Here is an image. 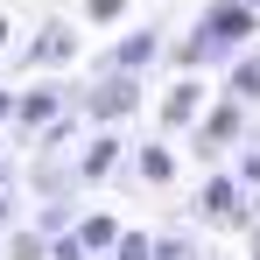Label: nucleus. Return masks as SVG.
<instances>
[{"instance_id":"nucleus-1","label":"nucleus","mask_w":260,"mask_h":260,"mask_svg":"<svg viewBox=\"0 0 260 260\" xmlns=\"http://www.w3.org/2000/svg\"><path fill=\"white\" fill-rule=\"evenodd\" d=\"M204 36L225 49V43H239V36H260V21H253V7H246V0H218L211 14H204Z\"/></svg>"},{"instance_id":"nucleus-2","label":"nucleus","mask_w":260,"mask_h":260,"mask_svg":"<svg viewBox=\"0 0 260 260\" xmlns=\"http://www.w3.org/2000/svg\"><path fill=\"white\" fill-rule=\"evenodd\" d=\"M127 106H134V85H127V78H113V85H99V99H91V113H99V120H120Z\"/></svg>"},{"instance_id":"nucleus-3","label":"nucleus","mask_w":260,"mask_h":260,"mask_svg":"<svg viewBox=\"0 0 260 260\" xmlns=\"http://www.w3.org/2000/svg\"><path fill=\"white\" fill-rule=\"evenodd\" d=\"M78 246H85V253H106V246H120V225H113V218H85V225H78Z\"/></svg>"},{"instance_id":"nucleus-4","label":"nucleus","mask_w":260,"mask_h":260,"mask_svg":"<svg viewBox=\"0 0 260 260\" xmlns=\"http://www.w3.org/2000/svg\"><path fill=\"white\" fill-rule=\"evenodd\" d=\"M197 106H204V91H197V85H183V91H169L162 120H169V127H183V120H197Z\"/></svg>"},{"instance_id":"nucleus-5","label":"nucleus","mask_w":260,"mask_h":260,"mask_svg":"<svg viewBox=\"0 0 260 260\" xmlns=\"http://www.w3.org/2000/svg\"><path fill=\"white\" fill-rule=\"evenodd\" d=\"M204 204H211L218 218H239V183H232V176H218L211 190H204Z\"/></svg>"},{"instance_id":"nucleus-6","label":"nucleus","mask_w":260,"mask_h":260,"mask_svg":"<svg viewBox=\"0 0 260 260\" xmlns=\"http://www.w3.org/2000/svg\"><path fill=\"white\" fill-rule=\"evenodd\" d=\"M113 162H120V141L106 134V141H91V155H85V169H78V176H85V183H91V176H106V169H113Z\"/></svg>"},{"instance_id":"nucleus-7","label":"nucleus","mask_w":260,"mask_h":260,"mask_svg":"<svg viewBox=\"0 0 260 260\" xmlns=\"http://www.w3.org/2000/svg\"><path fill=\"white\" fill-rule=\"evenodd\" d=\"M36 63H56V56H71V28H43V43L28 49Z\"/></svg>"},{"instance_id":"nucleus-8","label":"nucleus","mask_w":260,"mask_h":260,"mask_svg":"<svg viewBox=\"0 0 260 260\" xmlns=\"http://www.w3.org/2000/svg\"><path fill=\"white\" fill-rule=\"evenodd\" d=\"M148 56H155V36H127V43H120V56H113V63H120V71H141V63H148Z\"/></svg>"},{"instance_id":"nucleus-9","label":"nucleus","mask_w":260,"mask_h":260,"mask_svg":"<svg viewBox=\"0 0 260 260\" xmlns=\"http://www.w3.org/2000/svg\"><path fill=\"white\" fill-rule=\"evenodd\" d=\"M49 113H56V91H28V99H21V120H28V127H43Z\"/></svg>"},{"instance_id":"nucleus-10","label":"nucleus","mask_w":260,"mask_h":260,"mask_svg":"<svg viewBox=\"0 0 260 260\" xmlns=\"http://www.w3.org/2000/svg\"><path fill=\"white\" fill-rule=\"evenodd\" d=\"M232 99H239V106L260 99V63H239V71H232Z\"/></svg>"},{"instance_id":"nucleus-11","label":"nucleus","mask_w":260,"mask_h":260,"mask_svg":"<svg viewBox=\"0 0 260 260\" xmlns=\"http://www.w3.org/2000/svg\"><path fill=\"white\" fill-rule=\"evenodd\" d=\"M113 253H120V260H155V239H148V232H120Z\"/></svg>"},{"instance_id":"nucleus-12","label":"nucleus","mask_w":260,"mask_h":260,"mask_svg":"<svg viewBox=\"0 0 260 260\" xmlns=\"http://www.w3.org/2000/svg\"><path fill=\"white\" fill-rule=\"evenodd\" d=\"M232 127H239V99H232L225 113H211V141H232Z\"/></svg>"},{"instance_id":"nucleus-13","label":"nucleus","mask_w":260,"mask_h":260,"mask_svg":"<svg viewBox=\"0 0 260 260\" xmlns=\"http://www.w3.org/2000/svg\"><path fill=\"white\" fill-rule=\"evenodd\" d=\"M141 169H148V176H155V183H162V176H169L176 162H169V148H148V155H141Z\"/></svg>"},{"instance_id":"nucleus-14","label":"nucleus","mask_w":260,"mask_h":260,"mask_svg":"<svg viewBox=\"0 0 260 260\" xmlns=\"http://www.w3.org/2000/svg\"><path fill=\"white\" fill-rule=\"evenodd\" d=\"M120 7H127V0H91V21H113Z\"/></svg>"},{"instance_id":"nucleus-15","label":"nucleus","mask_w":260,"mask_h":260,"mask_svg":"<svg viewBox=\"0 0 260 260\" xmlns=\"http://www.w3.org/2000/svg\"><path fill=\"white\" fill-rule=\"evenodd\" d=\"M246 183H260V155H253V162H246Z\"/></svg>"},{"instance_id":"nucleus-16","label":"nucleus","mask_w":260,"mask_h":260,"mask_svg":"<svg viewBox=\"0 0 260 260\" xmlns=\"http://www.w3.org/2000/svg\"><path fill=\"white\" fill-rule=\"evenodd\" d=\"M7 106H14V99H7V91H0V120H7Z\"/></svg>"},{"instance_id":"nucleus-17","label":"nucleus","mask_w":260,"mask_h":260,"mask_svg":"<svg viewBox=\"0 0 260 260\" xmlns=\"http://www.w3.org/2000/svg\"><path fill=\"white\" fill-rule=\"evenodd\" d=\"M0 43H7V21H0Z\"/></svg>"},{"instance_id":"nucleus-18","label":"nucleus","mask_w":260,"mask_h":260,"mask_svg":"<svg viewBox=\"0 0 260 260\" xmlns=\"http://www.w3.org/2000/svg\"><path fill=\"white\" fill-rule=\"evenodd\" d=\"M0 218H7V197H0Z\"/></svg>"},{"instance_id":"nucleus-19","label":"nucleus","mask_w":260,"mask_h":260,"mask_svg":"<svg viewBox=\"0 0 260 260\" xmlns=\"http://www.w3.org/2000/svg\"><path fill=\"white\" fill-rule=\"evenodd\" d=\"M253 260H260V246H253Z\"/></svg>"},{"instance_id":"nucleus-20","label":"nucleus","mask_w":260,"mask_h":260,"mask_svg":"<svg viewBox=\"0 0 260 260\" xmlns=\"http://www.w3.org/2000/svg\"><path fill=\"white\" fill-rule=\"evenodd\" d=\"M253 7H260V0H253Z\"/></svg>"}]
</instances>
